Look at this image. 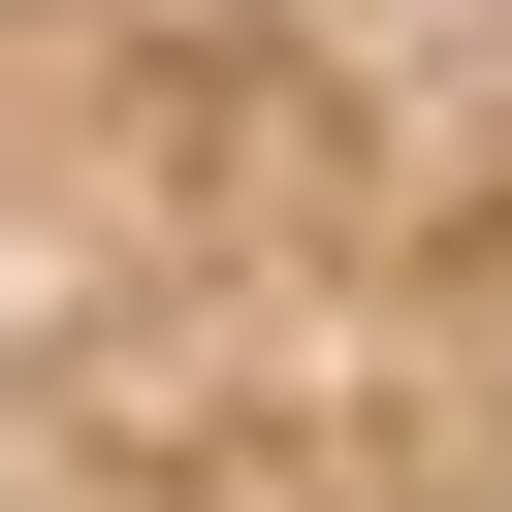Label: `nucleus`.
<instances>
[{
    "instance_id": "1",
    "label": "nucleus",
    "mask_w": 512,
    "mask_h": 512,
    "mask_svg": "<svg viewBox=\"0 0 512 512\" xmlns=\"http://www.w3.org/2000/svg\"><path fill=\"white\" fill-rule=\"evenodd\" d=\"M0 512H512V0H0Z\"/></svg>"
}]
</instances>
